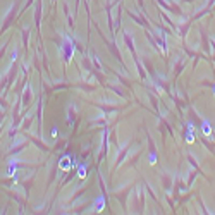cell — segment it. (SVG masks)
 Returning <instances> with one entry per match:
<instances>
[{"mask_svg": "<svg viewBox=\"0 0 215 215\" xmlns=\"http://www.w3.org/2000/svg\"><path fill=\"white\" fill-rule=\"evenodd\" d=\"M203 133L207 136L210 138V133H212V127H210V124H208V120H203Z\"/></svg>", "mask_w": 215, "mask_h": 215, "instance_id": "1", "label": "cell"}, {"mask_svg": "<svg viewBox=\"0 0 215 215\" xmlns=\"http://www.w3.org/2000/svg\"><path fill=\"white\" fill-rule=\"evenodd\" d=\"M67 164H69V157L62 158V160H60V169H66V167H67Z\"/></svg>", "mask_w": 215, "mask_h": 215, "instance_id": "2", "label": "cell"}, {"mask_svg": "<svg viewBox=\"0 0 215 215\" xmlns=\"http://www.w3.org/2000/svg\"><path fill=\"white\" fill-rule=\"evenodd\" d=\"M85 175H86V172H85V167H81V169H79V177H81V179H85Z\"/></svg>", "mask_w": 215, "mask_h": 215, "instance_id": "3", "label": "cell"}, {"mask_svg": "<svg viewBox=\"0 0 215 215\" xmlns=\"http://www.w3.org/2000/svg\"><path fill=\"white\" fill-rule=\"evenodd\" d=\"M186 141H188V143H193V134H191V131H189V134H186Z\"/></svg>", "mask_w": 215, "mask_h": 215, "instance_id": "4", "label": "cell"}, {"mask_svg": "<svg viewBox=\"0 0 215 215\" xmlns=\"http://www.w3.org/2000/svg\"><path fill=\"white\" fill-rule=\"evenodd\" d=\"M155 162H157V158H155V155H152L150 157V164H155Z\"/></svg>", "mask_w": 215, "mask_h": 215, "instance_id": "5", "label": "cell"}]
</instances>
